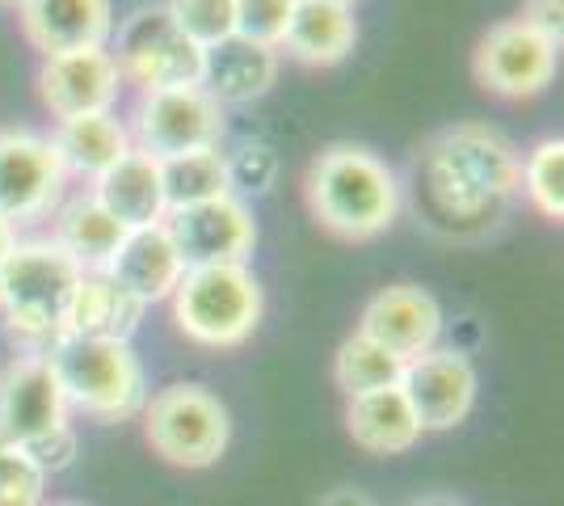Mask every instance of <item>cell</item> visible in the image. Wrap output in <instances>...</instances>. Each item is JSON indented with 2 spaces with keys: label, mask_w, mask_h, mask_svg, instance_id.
<instances>
[{
  "label": "cell",
  "mask_w": 564,
  "mask_h": 506,
  "mask_svg": "<svg viewBox=\"0 0 564 506\" xmlns=\"http://www.w3.org/2000/svg\"><path fill=\"white\" fill-rule=\"evenodd\" d=\"M522 157L514 144L485 122H455L417 152V182L434 224L455 237H480L501 224L518 194Z\"/></svg>",
  "instance_id": "1"
},
{
  "label": "cell",
  "mask_w": 564,
  "mask_h": 506,
  "mask_svg": "<svg viewBox=\"0 0 564 506\" xmlns=\"http://www.w3.org/2000/svg\"><path fill=\"white\" fill-rule=\"evenodd\" d=\"M304 198L316 224L341 241H371L400 216V177L371 148L329 144L312 157Z\"/></svg>",
  "instance_id": "2"
},
{
  "label": "cell",
  "mask_w": 564,
  "mask_h": 506,
  "mask_svg": "<svg viewBox=\"0 0 564 506\" xmlns=\"http://www.w3.org/2000/svg\"><path fill=\"white\" fill-rule=\"evenodd\" d=\"M43 355L64 388L68 413H85L89 422H101V427L131 422L135 413H143L148 376L131 342L59 334Z\"/></svg>",
  "instance_id": "3"
},
{
  "label": "cell",
  "mask_w": 564,
  "mask_h": 506,
  "mask_svg": "<svg viewBox=\"0 0 564 506\" xmlns=\"http://www.w3.org/2000/svg\"><path fill=\"white\" fill-rule=\"evenodd\" d=\"M80 279V266L51 237L18 241L0 262V316L13 337L30 342L34 351H47L64 334L72 291Z\"/></svg>",
  "instance_id": "4"
},
{
  "label": "cell",
  "mask_w": 564,
  "mask_h": 506,
  "mask_svg": "<svg viewBox=\"0 0 564 506\" xmlns=\"http://www.w3.org/2000/svg\"><path fill=\"white\" fill-rule=\"evenodd\" d=\"M173 325L194 346L236 351L258 334L265 295L249 266H189L169 295Z\"/></svg>",
  "instance_id": "5"
},
{
  "label": "cell",
  "mask_w": 564,
  "mask_h": 506,
  "mask_svg": "<svg viewBox=\"0 0 564 506\" xmlns=\"http://www.w3.org/2000/svg\"><path fill=\"white\" fill-rule=\"evenodd\" d=\"M143 439L173 469H212L232 443V413L203 385H165L143 401Z\"/></svg>",
  "instance_id": "6"
},
{
  "label": "cell",
  "mask_w": 564,
  "mask_h": 506,
  "mask_svg": "<svg viewBox=\"0 0 564 506\" xmlns=\"http://www.w3.org/2000/svg\"><path fill=\"white\" fill-rule=\"evenodd\" d=\"M122 85H135L140 94L156 89H194L203 85V55L194 39H186L165 4H140L122 25H115V47Z\"/></svg>",
  "instance_id": "7"
},
{
  "label": "cell",
  "mask_w": 564,
  "mask_h": 506,
  "mask_svg": "<svg viewBox=\"0 0 564 506\" xmlns=\"http://www.w3.org/2000/svg\"><path fill=\"white\" fill-rule=\"evenodd\" d=\"M127 131H131V148H140L156 161H169V157L219 148L228 122H224V106L194 85V89L140 94V106Z\"/></svg>",
  "instance_id": "8"
},
{
  "label": "cell",
  "mask_w": 564,
  "mask_h": 506,
  "mask_svg": "<svg viewBox=\"0 0 564 506\" xmlns=\"http://www.w3.org/2000/svg\"><path fill=\"white\" fill-rule=\"evenodd\" d=\"M68 194V169L34 131H0V219L13 228L51 216Z\"/></svg>",
  "instance_id": "9"
},
{
  "label": "cell",
  "mask_w": 564,
  "mask_h": 506,
  "mask_svg": "<svg viewBox=\"0 0 564 506\" xmlns=\"http://www.w3.org/2000/svg\"><path fill=\"white\" fill-rule=\"evenodd\" d=\"M556 64H561V47L547 43L543 34H535L518 18L489 25L476 43V55H471V73L480 80V89L510 97V101L543 94L556 76Z\"/></svg>",
  "instance_id": "10"
},
{
  "label": "cell",
  "mask_w": 564,
  "mask_h": 506,
  "mask_svg": "<svg viewBox=\"0 0 564 506\" xmlns=\"http://www.w3.org/2000/svg\"><path fill=\"white\" fill-rule=\"evenodd\" d=\"M165 228L186 270L189 266H249L253 249H258L253 212L236 194L173 212V216H165Z\"/></svg>",
  "instance_id": "11"
},
{
  "label": "cell",
  "mask_w": 564,
  "mask_h": 506,
  "mask_svg": "<svg viewBox=\"0 0 564 506\" xmlns=\"http://www.w3.org/2000/svg\"><path fill=\"white\" fill-rule=\"evenodd\" d=\"M400 392L417 413L422 431H455L476 410V367L455 346H434L417 359H404Z\"/></svg>",
  "instance_id": "12"
},
{
  "label": "cell",
  "mask_w": 564,
  "mask_h": 506,
  "mask_svg": "<svg viewBox=\"0 0 564 506\" xmlns=\"http://www.w3.org/2000/svg\"><path fill=\"white\" fill-rule=\"evenodd\" d=\"M68 422V401L43 351L18 355L0 372V443L25 448L30 439Z\"/></svg>",
  "instance_id": "13"
},
{
  "label": "cell",
  "mask_w": 564,
  "mask_h": 506,
  "mask_svg": "<svg viewBox=\"0 0 564 506\" xmlns=\"http://www.w3.org/2000/svg\"><path fill=\"white\" fill-rule=\"evenodd\" d=\"M118 94H122V76H118L110 47L47 55L39 68V97L55 122L106 115V110H115Z\"/></svg>",
  "instance_id": "14"
},
{
  "label": "cell",
  "mask_w": 564,
  "mask_h": 506,
  "mask_svg": "<svg viewBox=\"0 0 564 506\" xmlns=\"http://www.w3.org/2000/svg\"><path fill=\"white\" fill-rule=\"evenodd\" d=\"M358 334L388 346L400 359H417L443 337V304L417 283H392L367 300L358 316Z\"/></svg>",
  "instance_id": "15"
},
{
  "label": "cell",
  "mask_w": 564,
  "mask_h": 506,
  "mask_svg": "<svg viewBox=\"0 0 564 506\" xmlns=\"http://www.w3.org/2000/svg\"><path fill=\"white\" fill-rule=\"evenodd\" d=\"M25 43L47 55L110 47L115 39V4L110 0H22L18 4Z\"/></svg>",
  "instance_id": "16"
},
{
  "label": "cell",
  "mask_w": 564,
  "mask_h": 506,
  "mask_svg": "<svg viewBox=\"0 0 564 506\" xmlns=\"http://www.w3.org/2000/svg\"><path fill=\"white\" fill-rule=\"evenodd\" d=\"M106 274L118 288L131 291L140 304H161L182 283L186 262H182L165 224H152V228H127L122 233L115 258L106 262Z\"/></svg>",
  "instance_id": "17"
},
{
  "label": "cell",
  "mask_w": 564,
  "mask_h": 506,
  "mask_svg": "<svg viewBox=\"0 0 564 506\" xmlns=\"http://www.w3.org/2000/svg\"><path fill=\"white\" fill-rule=\"evenodd\" d=\"M279 68V47H261V43H249V39L232 34V39L207 47L198 89L212 101H219V106H249V101H261L274 89Z\"/></svg>",
  "instance_id": "18"
},
{
  "label": "cell",
  "mask_w": 564,
  "mask_h": 506,
  "mask_svg": "<svg viewBox=\"0 0 564 506\" xmlns=\"http://www.w3.org/2000/svg\"><path fill=\"white\" fill-rule=\"evenodd\" d=\"M143 313H148V304H140L127 288H118L106 270H80L68 316H64V334L131 342L135 330H140Z\"/></svg>",
  "instance_id": "19"
},
{
  "label": "cell",
  "mask_w": 564,
  "mask_h": 506,
  "mask_svg": "<svg viewBox=\"0 0 564 506\" xmlns=\"http://www.w3.org/2000/svg\"><path fill=\"white\" fill-rule=\"evenodd\" d=\"M89 191L122 228H152V224H165L169 216L161 161L140 148H131L115 169H106Z\"/></svg>",
  "instance_id": "20"
},
{
  "label": "cell",
  "mask_w": 564,
  "mask_h": 506,
  "mask_svg": "<svg viewBox=\"0 0 564 506\" xmlns=\"http://www.w3.org/2000/svg\"><path fill=\"white\" fill-rule=\"evenodd\" d=\"M346 431L367 456H404L425 434L400 385L350 397L346 401Z\"/></svg>",
  "instance_id": "21"
},
{
  "label": "cell",
  "mask_w": 564,
  "mask_h": 506,
  "mask_svg": "<svg viewBox=\"0 0 564 506\" xmlns=\"http://www.w3.org/2000/svg\"><path fill=\"white\" fill-rule=\"evenodd\" d=\"M354 43H358L354 9H341L329 0H300L279 51H286L291 60H300L307 68H333L350 55Z\"/></svg>",
  "instance_id": "22"
},
{
  "label": "cell",
  "mask_w": 564,
  "mask_h": 506,
  "mask_svg": "<svg viewBox=\"0 0 564 506\" xmlns=\"http://www.w3.org/2000/svg\"><path fill=\"white\" fill-rule=\"evenodd\" d=\"M51 144L59 152L68 177H80L94 186L106 169H115L131 152V131L122 119H115V110H106V115H80V119L55 122Z\"/></svg>",
  "instance_id": "23"
},
{
  "label": "cell",
  "mask_w": 564,
  "mask_h": 506,
  "mask_svg": "<svg viewBox=\"0 0 564 506\" xmlns=\"http://www.w3.org/2000/svg\"><path fill=\"white\" fill-rule=\"evenodd\" d=\"M122 233L127 228L97 203L94 191H80L55 207L51 241L59 245L80 270H106V262L115 258L118 241H122Z\"/></svg>",
  "instance_id": "24"
},
{
  "label": "cell",
  "mask_w": 564,
  "mask_h": 506,
  "mask_svg": "<svg viewBox=\"0 0 564 506\" xmlns=\"http://www.w3.org/2000/svg\"><path fill=\"white\" fill-rule=\"evenodd\" d=\"M161 186H165L169 216L232 194L228 191V165H224L219 148H203V152H186V157L161 161Z\"/></svg>",
  "instance_id": "25"
},
{
  "label": "cell",
  "mask_w": 564,
  "mask_h": 506,
  "mask_svg": "<svg viewBox=\"0 0 564 506\" xmlns=\"http://www.w3.org/2000/svg\"><path fill=\"white\" fill-rule=\"evenodd\" d=\"M400 376H404V359L358 330L333 355V385L346 392V401L362 397V392H376V388L400 385Z\"/></svg>",
  "instance_id": "26"
},
{
  "label": "cell",
  "mask_w": 564,
  "mask_h": 506,
  "mask_svg": "<svg viewBox=\"0 0 564 506\" xmlns=\"http://www.w3.org/2000/svg\"><path fill=\"white\" fill-rule=\"evenodd\" d=\"M518 191L531 198V207L543 219L561 224L564 219V140L547 136L527 152V161L518 169Z\"/></svg>",
  "instance_id": "27"
},
{
  "label": "cell",
  "mask_w": 564,
  "mask_h": 506,
  "mask_svg": "<svg viewBox=\"0 0 564 506\" xmlns=\"http://www.w3.org/2000/svg\"><path fill=\"white\" fill-rule=\"evenodd\" d=\"M177 30L207 51L236 34V0H165Z\"/></svg>",
  "instance_id": "28"
},
{
  "label": "cell",
  "mask_w": 564,
  "mask_h": 506,
  "mask_svg": "<svg viewBox=\"0 0 564 506\" xmlns=\"http://www.w3.org/2000/svg\"><path fill=\"white\" fill-rule=\"evenodd\" d=\"M47 473L18 443H0V506H43Z\"/></svg>",
  "instance_id": "29"
},
{
  "label": "cell",
  "mask_w": 564,
  "mask_h": 506,
  "mask_svg": "<svg viewBox=\"0 0 564 506\" xmlns=\"http://www.w3.org/2000/svg\"><path fill=\"white\" fill-rule=\"evenodd\" d=\"M295 4L300 0H236V34L261 47H279Z\"/></svg>",
  "instance_id": "30"
},
{
  "label": "cell",
  "mask_w": 564,
  "mask_h": 506,
  "mask_svg": "<svg viewBox=\"0 0 564 506\" xmlns=\"http://www.w3.org/2000/svg\"><path fill=\"white\" fill-rule=\"evenodd\" d=\"M224 165H228V191L236 198L265 194L279 177V157L265 144H240L232 157H224Z\"/></svg>",
  "instance_id": "31"
},
{
  "label": "cell",
  "mask_w": 564,
  "mask_h": 506,
  "mask_svg": "<svg viewBox=\"0 0 564 506\" xmlns=\"http://www.w3.org/2000/svg\"><path fill=\"white\" fill-rule=\"evenodd\" d=\"M76 452H80V439H76V431H72V422H64V427H55V431L39 434V439L25 443V456L34 460L47 477L51 473L72 469V464H76Z\"/></svg>",
  "instance_id": "32"
},
{
  "label": "cell",
  "mask_w": 564,
  "mask_h": 506,
  "mask_svg": "<svg viewBox=\"0 0 564 506\" xmlns=\"http://www.w3.org/2000/svg\"><path fill=\"white\" fill-rule=\"evenodd\" d=\"M522 25H531L535 34H543L547 43L561 47L564 39V0H522Z\"/></svg>",
  "instance_id": "33"
},
{
  "label": "cell",
  "mask_w": 564,
  "mask_h": 506,
  "mask_svg": "<svg viewBox=\"0 0 564 506\" xmlns=\"http://www.w3.org/2000/svg\"><path fill=\"white\" fill-rule=\"evenodd\" d=\"M321 506H376V503H371L362 489H333V494Z\"/></svg>",
  "instance_id": "34"
},
{
  "label": "cell",
  "mask_w": 564,
  "mask_h": 506,
  "mask_svg": "<svg viewBox=\"0 0 564 506\" xmlns=\"http://www.w3.org/2000/svg\"><path fill=\"white\" fill-rule=\"evenodd\" d=\"M13 245H18V228H13L9 219H0V262L9 258V249H13Z\"/></svg>",
  "instance_id": "35"
},
{
  "label": "cell",
  "mask_w": 564,
  "mask_h": 506,
  "mask_svg": "<svg viewBox=\"0 0 564 506\" xmlns=\"http://www.w3.org/2000/svg\"><path fill=\"white\" fill-rule=\"evenodd\" d=\"M413 506H459V503H451V498H422V503H413Z\"/></svg>",
  "instance_id": "36"
},
{
  "label": "cell",
  "mask_w": 564,
  "mask_h": 506,
  "mask_svg": "<svg viewBox=\"0 0 564 506\" xmlns=\"http://www.w3.org/2000/svg\"><path fill=\"white\" fill-rule=\"evenodd\" d=\"M329 4H341V9H354V4H358V0H329Z\"/></svg>",
  "instance_id": "37"
},
{
  "label": "cell",
  "mask_w": 564,
  "mask_h": 506,
  "mask_svg": "<svg viewBox=\"0 0 564 506\" xmlns=\"http://www.w3.org/2000/svg\"><path fill=\"white\" fill-rule=\"evenodd\" d=\"M4 4H22V0H4Z\"/></svg>",
  "instance_id": "38"
}]
</instances>
